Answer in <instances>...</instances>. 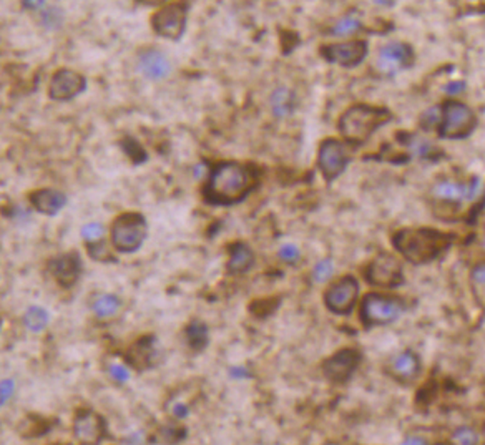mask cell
I'll return each instance as SVG.
<instances>
[{"instance_id": "6da1fadb", "label": "cell", "mask_w": 485, "mask_h": 445, "mask_svg": "<svg viewBox=\"0 0 485 445\" xmlns=\"http://www.w3.org/2000/svg\"><path fill=\"white\" fill-rule=\"evenodd\" d=\"M259 182V170L251 163L219 161L209 171L203 188L205 202L213 207H233L251 194Z\"/></svg>"}, {"instance_id": "7a4b0ae2", "label": "cell", "mask_w": 485, "mask_h": 445, "mask_svg": "<svg viewBox=\"0 0 485 445\" xmlns=\"http://www.w3.org/2000/svg\"><path fill=\"white\" fill-rule=\"evenodd\" d=\"M452 243L454 234L432 228H405L396 233L393 238L396 251L403 254L405 261L418 266L432 263L447 251Z\"/></svg>"}, {"instance_id": "3957f363", "label": "cell", "mask_w": 485, "mask_h": 445, "mask_svg": "<svg viewBox=\"0 0 485 445\" xmlns=\"http://www.w3.org/2000/svg\"><path fill=\"white\" fill-rule=\"evenodd\" d=\"M393 119V114L384 106L354 105L347 109L339 119V131L351 145H362L372 133Z\"/></svg>"}, {"instance_id": "277c9868", "label": "cell", "mask_w": 485, "mask_h": 445, "mask_svg": "<svg viewBox=\"0 0 485 445\" xmlns=\"http://www.w3.org/2000/svg\"><path fill=\"white\" fill-rule=\"evenodd\" d=\"M146 234H148V224L143 214L136 211L121 213L111 223V246L121 254H131L141 248Z\"/></svg>"}, {"instance_id": "5b68a950", "label": "cell", "mask_w": 485, "mask_h": 445, "mask_svg": "<svg viewBox=\"0 0 485 445\" xmlns=\"http://www.w3.org/2000/svg\"><path fill=\"white\" fill-rule=\"evenodd\" d=\"M405 311V302L399 296L379 295V292H369L361 302V322L366 329H372L377 326L393 324L403 316Z\"/></svg>"}, {"instance_id": "8992f818", "label": "cell", "mask_w": 485, "mask_h": 445, "mask_svg": "<svg viewBox=\"0 0 485 445\" xmlns=\"http://www.w3.org/2000/svg\"><path fill=\"white\" fill-rule=\"evenodd\" d=\"M475 125H477V120L467 105L459 104V101H447L440 115L439 133L442 138H465L472 133Z\"/></svg>"}, {"instance_id": "52a82bcc", "label": "cell", "mask_w": 485, "mask_h": 445, "mask_svg": "<svg viewBox=\"0 0 485 445\" xmlns=\"http://www.w3.org/2000/svg\"><path fill=\"white\" fill-rule=\"evenodd\" d=\"M366 280L377 287H399L404 285L403 264L393 254L379 253L366 268Z\"/></svg>"}, {"instance_id": "ba28073f", "label": "cell", "mask_w": 485, "mask_h": 445, "mask_svg": "<svg viewBox=\"0 0 485 445\" xmlns=\"http://www.w3.org/2000/svg\"><path fill=\"white\" fill-rule=\"evenodd\" d=\"M186 17H188V2H175L161 9L151 17V27L158 35L170 38V40H180L186 27Z\"/></svg>"}, {"instance_id": "9c48e42d", "label": "cell", "mask_w": 485, "mask_h": 445, "mask_svg": "<svg viewBox=\"0 0 485 445\" xmlns=\"http://www.w3.org/2000/svg\"><path fill=\"white\" fill-rule=\"evenodd\" d=\"M357 296H359V282L354 276H344L327 287L325 304L332 314L347 316L354 309Z\"/></svg>"}, {"instance_id": "30bf717a", "label": "cell", "mask_w": 485, "mask_h": 445, "mask_svg": "<svg viewBox=\"0 0 485 445\" xmlns=\"http://www.w3.org/2000/svg\"><path fill=\"white\" fill-rule=\"evenodd\" d=\"M347 163H349V156L344 143L334 138L322 141L317 153V166L327 183L334 182L337 176L344 173Z\"/></svg>"}, {"instance_id": "8fae6325", "label": "cell", "mask_w": 485, "mask_h": 445, "mask_svg": "<svg viewBox=\"0 0 485 445\" xmlns=\"http://www.w3.org/2000/svg\"><path fill=\"white\" fill-rule=\"evenodd\" d=\"M361 359L362 356L359 351L346 347V349H341L336 354H332L329 359H326L325 364H322V370H325V375L331 383L344 384L351 379L354 370L359 368Z\"/></svg>"}, {"instance_id": "7c38bea8", "label": "cell", "mask_w": 485, "mask_h": 445, "mask_svg": "<svg viewBox=\"0 0 485 445\" xmlns=\"http://www.w3.org/2000/svg\"><path fill=\"white\" fill-rule=\"evenodd\" d=\"M73 434L82 444H100L109 435V429L100 414L90 409H82L73 419Z\"/></svg>"}, {"instance_id": "4fadbf2b", "label": "cell", "mask_w": 485, "mask_h": 445, "mask_svg": "<svg viewBox=\"0 0 485 445\" xmlns=\"http://www.w3.org/2000/svg\"><path fill=\"white\" fill-rule=\"evenodd\" d=\"M367 53V43L362 40L344 42V43H331L321 48V55L329 63H336L341 67H356L364 60Z\"/></svg>"}, {"instance_id": "5bb4252c", "label": "cell", "mask_w": 485, "mask_h": 445, "mask_svg": "<svg viewBox=\"0 0 485 445\" xmlns=\"http://www.w3.org/2000/svg\"><path fill=\"white\" fill-rule=\"evenodd\" d=\"M85 87L87 82L80 73L62 68V70L53 73L50 85H48V95L52 100L68 101L80 95L85 90Z\"/></svg>"}, {"instance_id": "9a60e30c", "label": "cell", "mask_w": 485, "mask_h": 445, "mask_svg": "<svg viewBox=\"0 0 485 445\" xmlns=\"http://www.w3.org/2000/svg\"><path fill=\"white\" fill-rule=\"evenodd\" d=\"M48 271L62 287H72L82 275V259L77 251L55 256L48 263Z\"/></svg>"}, {"instance_id": "2e32d148", "label": "cell", "mask_w": 485, "mask_h": 445, "mask_svg": "<svg viewBox=\"0 0 485 445\" xmlns=\"http://www.w3.org/2000/svg\"><path fill=\"white\" fill-rule=\"evenodd\" d=\"M410 63H413V50L405 43H387L381 50L379 68L382 72H386L387 75H394L400 68H408Z\"/></svg>"}, {"instance_id": "e0dca14e", "label": "cell", "mask_w": 485, "mask_h": 445, "mask_svg": "<svg viewBox=\"0 0 485 445\" xmlns=\"http://www.w3.org/2000/svg\"><path fill=\"white\" fill-rule=\"evenodd\" d=\"M480 189V180L472 178L470 182L465 183H455V182H440L434 187V194L439 197L440 199H445V202H452V203H460V202H472V199L479 194Z\"/></svg>"}, {"instance_id": "ac0fdd59", "label": "cell", "mask_w": 485, "mask_h": 445, "mask_svg": "<svg viewBox=\"0 0 485 445\" xmlns=\"http://www.w3.org/2000/svg\"><path fill=\"white\" fill-rule=\"evenodd\" d=\"M156 358V339L155 336H143L126 351V361L131 368L136 370H146L153 368V361Z\"/></svg>"}, {"instance_id": "d6986e66", "label": "cell", "mask_w": 485, "mask_h": 445, "mask_svg": "<svg viewBox=\"0 0 485 445\" xmlns=\"http://www.w3.org/2000/svg\"><path fill=\"white\" fill-rule=\"evenodd\" d=\"M31 204L37 213L55 216L60 209L67 204V197L62 192L53 188H42L31 193Z\"/></svg>"}, {"instance_id": "ffe728a7", "label": "cell", "mask_w": 485, "mask_h": 445, "mask_svg": "<svg viewBox=\"0 0 485 445\" xmlns=\"http://www.w3.org/2000/svg\"><path fill=\"white\" fill-rule=\"evenodd\" d=\"M389 370L391 375H393L396 380H399V383H413L420 373L419 356L413 351H403L393 359Z\"/></svg>"}, {"instance_id": "44dd1931", "label": "cell", "mask_w": 485, "mask_h": 445, "mask_svg": "<svg viewBox=\"0 0 485 445\" xmlns=\"http://www.w3.org/2000/svg\"><path fill=\"white\" fill-rule=\"evenodd\" d=\"M227 271L228 275L239 276L248 273L254 266V253L246 243L236 241L229 244Z\"/></svg>"}, {"instance_id": "7402d4cb", "label": "cell", "mask_w": 485, "mask_h": 445, "mask_svg": "<svg viewBox=\"0 0 485 445\" xmlns=\"http://www.w3.org/2000/svg\"><path fill=\"white\" fill-rule=\"evenodd\" d=\"M140 70L151 80H160L170 73V62L158 50H146L140 55Z\"/></svg>"}, {"instance_id": "603a6c76", "label": "cell", "mask_w": 485, "mask_h": 445, "mask_svg": "<svg viewBox=\"0 0 485 445\" xmlns=\"http://www.w3.org/2000/svg\"><path fill=\"white\" fill-rule=\"evenodd\" d=\"M185 337L191 351H203L208 346V326L200 319L190 321L185 327Z\"/></svg>"}, {"instance_id": "cb8c5ba5", "label": "cell", "mask_w": 485, "mask_h": 445, "mask_svg": "<svg viewBox=\"0 0 485 445\" xmlns=\"http://www.w3.org/2000/svg\"><path fill=\"white\" fill-rule=\"evenodd\" d=\"M273 114L276 116H286L295 109V97L288 88H278L271 97Z\"/></svg>"}, {"instance_id": "d4e9b609", "label": "cell", "mask_w": 485, "mask_h": 445, "mask_svg": "<svg viewBox=\"0 0 485 445\" xmlns=\"http://www.w3.org/2000/svg\"><path fill=\"white\" fill-rule=\"evenodd\" d=\"M120 309V300L114 295H102L93 301L92 311L95 312L97 317H110L115 316L116 311Z\"/></svg>"}, {"instance_id": "484cf974", "label": "cell", "mask_w": 485, "mask_h": 445, "mask_svg": "<svg viewBox=\"0 0 485 445\" xmlns=\"http://www.w3.org/2000/svg\"><path fill=\"white\" fill-rule=\"evenodd\" d=\"M23 324L27 326L28 331L40 332L48 324V312L38 306L28 307L26 314H23Z\"/></svg>"}, {"instance_id": "4316f807", "label": "cell", "mask_w": 485, "mask_h": 445, "mask_svg": "<svg viewBox=\"0 0 485 445\" xmlns=\"http://www.w3.org/2000/svg\"><path fill=\"white\" fill-rule=\"evenodd\" d=\"M85 248H87L88 254H90V258L95 259V261H100V263L115 261V258L110 254L109 248H107V244L104 243V239H97V241H87Z\"/></svg>"}, {"instance_id": "83f0119b", "label": "cell", "mask_w": 485, "mask_h": 445, "mask_svg": "<svg viewBox=\"0 0 485 445\" xmlns=\"http://www.w3.org/2000/svg\"><path fill=\"white\" fill-rule=\"evenodd\" d=\"M408 146L414 151L415 156H419V158H429V156L434 153V145H430L429 141H425L424 138H419V136H410L408 140Z\"/></svg>"}, {"instance_id": "f1b7e54d", "label": "cell", "mask_w": 485, "mask_h": 445, "mask_svg": "<svg viewBox=\"0 0 485 445\" xmlns=\"http://www.w3.org/2000/svg\"><path fill=\"white\" fill-rule=\"evenodd\" d=\"M332 275H334V264H332L331 259H321L315 266V270H312V278H315L316 282L329 281Z\"/></svg>"}, {"instance_id": "f546056e", "label": "cell", "mask_w": 485, "mask_h": 445, "mask_svg": "<svg viewBox=\"0 0 485 445\" xmlns=\"http://www.w3.org/2000/svg\"><path fill=\"white\" fill-rule=\"evenodd\" d=\"M361 27V22L357 21V17H344L341 22L336 23V27L332 28V33L334 35H339V37H346V35H351V33H354L359 31Z\"/></svg>"}, {"instance_id": "4dcf8cb0", "label": "cell", "mask_w": 485, "mask_h": 445, "mask_svg": "<svg viewBox=\"0 0 485 445\" xmlns=\"http://www.w3.org/2000/svg\"><path fill=\"white\" fill-rule=\"evenodd\" d=\"M82 238L87 241H97V239H102V236L105 234V228L102 226L100 223H88L82 228Z\"/></svg>"}, {"instance_id": "1f68e13d", "label": "cell", "mask_w": 485, "mask_h": 445, "mask_svg": "<svg viewBox=\"0 0 485 445\" xmlns=\"http://www.w3.org/2000/svg\"><path fill=\"white\" fill-rule=\"evenodd\" d=\"M452 439L455 440V442H459V444H479V435L475 430H472L470 427H459L457 430H455L454 435H452Z\"/></svg>"}, {"instance_id": "d6a6232c", "label": "cell", "mask_w": 485, "mask_h": 445, "mask_svg": "<svg viewBox=\"0 0 485 445\" xmlns=\"http://www.w3.org/2000/svg\"><path fill=\"white\" fill-rule=\"evenodd\" d=\"M124 150H125V153L130 156L131 160L135 161V163H141V161H145L146 160V153L143 150L140 148V145L138 143H135L133 140L129 138L125 141V146H124Z\"/></svg>"}, {"instance_id": "836d02e7", "label": "cell", "mask_w": 485, "mask_h": 445, "mask_svg": "<svg viewBox=\"0 0 485 445\" xmlns=\"http://www.w3.org/2000/svg\"><path fill=\"white\" fill-rule=\"evenodd\" d=\"M279 258H281L283 261L293 264L301 258V253H300V249L295 246V244L288 243V244H283V246L279 248Z\"/></svg>"}, {"instance_id": "e575fe53", "label": "cell", "mask_w": 485, "mask_h": 445, "mask_svg": "<svg viewBox=\"0 0 485 445\" xmlns=\"http://www.w3.org/2000/svg\"><path fill=\"white\" fill-rule=\"evenodd\" d=\"M110 375L116 380V383H126V380H129V378H130L129 370H126L125 366H121V364L111 366Z\"/></svg>"}, {"instance_id": "d590c367", "label": "cell", "mask_w": 485, "mask_h": 445, "mask_svg": "<svg viewBox=\"0 0 485 445\" xmlns=\"http://www.w3.org/2000/svg\"><path fill=\"white\" fill-rule=\"evenodd\" d=\"M13 390H16V384H13L12 379L2 380V390H0V397H2V405L6 404L9 399L12 397Z\"/></svg>"}, {"instance_id": "8d00e7d4", "label": "cell", "mask_w": 485, "mask_h": 445, "mask_svg": "<svg viewBox=\"0 0 485 445\" xmlns=\"http://www.w3.org/2000/svg\"><path fill=\"white\" fill-rule=\"evenodd\" d=\"M472 278L479 285H485V264H477L472 270Z\"/></svg>"}, {"instance_id": "74e56055", "label": "cell", "mask_w": 485, "mask_h": 445, "mask_svg": "<svg viewBox=\"0 0 485 445\" xmlns=\"http://www.w3.org/2000/svg\"><path fill=\"white\" fill-rule=\"evenodd\" d=\"M188 412H190L188 405L183 404V402H178V404H175V405H173V414H175V417L185 419L186 415H188Z\"/></svg>"}, {"instance_id": "f35d334b", "label": "cell", "mask_w": 485, "mask_h": 445, "mask_svg": "<svg viewBox=\"0 0 485 445\" xmlns=\"http://www.w3.org/2000/svg\"><path fill=\"white\" fill-rule=\"evenodd\" d=\"M465 88V83L464 82H452L449 83V85H445V92H447L449 95H457L459 92H462Z\"/></svg>"}, {"instance_id": "ab89813d", "label": "cell", "mask_w": 485, "mask_h": 445, "mask_svg": "<svg viewBox=\"0 0 485 445\" xmlns=\"http://www.w3.org/2000/svg\"><path fill=\"white\" fill-rule=\"evenodd\" d=\"M229 373H231V378H238V379H244L248 378V370L244 368H231L229 369Z\"/></svg>"}, {"instance_id": "60d3db41", "label": "cell", "mask_w": 485, "mask_h": 445, "mask_svg": "<svg viewBox=\"0 0 485 445\" xmlns=\"http://www.w3.org/2000/svg\"><path fill=\"white\" fill-rule=\"evenodd\" d=\"M23 6L27 9H31V11H36V9L42 7L43 6V0H22Z\"/></svg>"}, {"instance_id": "b9f144b4", "label": "cell", "mask_w": 485, "mask_h": 445, "mask_svg": "<svg viewBox=\"0 0 485 445\" xmlns=\"http://www.w3.org/2000/svg\"><path fill=\"white\" fill-rule=\"evenodd\" d=\"M404 444H425V440L423 437H405Z\"/></svg>"}, {"instance_id": "7bdbcfd3", "label": "cell", "mask_w": 485, "mask_h": 445, "mask_svg": "<svg viewBox=\"0 0 485 445\" xmlns=\"http://www.w3.org/2000/svg\"><path fill=\"white\" fill-rule=\"evenodd\" d=\"M140 4H143V6H160V4L166 2V0H138Z\"/></svg>"}, {"instance_id": "ee69618b", "label": "cell", "mask_w": 485, "mask_h": 445, "mask_svg": "<svg viewBox=\"0 0 485 445\" xmlns=\"http://www.w3.org/2000/svg\"><path fill=\"white\" fill-rule=\"evenodd\" d=\"M376 4H381V6H386V4H391L393 0H374Z\"/></svg>"}]
</instances>
